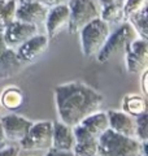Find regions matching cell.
I'll return each instance as SVG.
<instances>
[{
  "label": "cell",
  "mask_w": 148,
  "mask_h": 156,
  "mask_svg": "<svg viewBox=\"0 0 148 156\" xmlns=\"http://www.w3.org/2000/svg\"><path fill=\"white\" fill-rule=\"evenodd\" d=\"M25 94L17 86H8L0 92V107L14 112L23 105Z\"/></svg>",
  "instance_id": "17"
},
{
  "label": "cell",
  "mask_w": 148,
  "mask_h": 156,
  "mask_svg": "<svg viewBox=\"0 0 148 156\" xmlns=\"http://www.w3.org/2000/svg\"><path fill=\"white\" fill-rule=\"evenodd\" d=\"M140 39L148 41V9H144L126 20Z\"/></svg>",
  "instance_id": "21"
},
{
  "label": "cell",
  "mask_w": 148,
  "mask_h": 156,
  "mask_svg": "<svg viewBox=\"0 0 148 156\" xmlns=\"http://www.w3.org/2000/svg\"><path fill=\"white\" fill-rule=\"evenodd\" d=\"M108 126L117 134L135 138V117L125 113L123 111L109 109L107 111Z\"/></svg>",
  "instance_id": "13"
},
{
  "label": "cell",
  "mask_w": 148,
  "mask_h": 156,
  "mask_svg": "<svg viewBox=\"0 0 148 156\" xmlns=\"http://www.w3.org/2000/svg\"><path fill=\"white\" fill-rule=\"evenodd\" d=\"M148 41L136 38L125 47V65L131 74H139L148 69Z\"/></svg>",
  "instance_id": "7"
},
{
  "label": "cell",
  "mask_w": 148,
  "mask_h": 156,
  "mask_svg": "<svg viewBox=\"0 0 148 156\" xmlns=\"http://www.w3.org/2000/svg\"><path fill=\"white\" fill-rule=\"evenodd\" d=\"M69 7V26L70 34L79 33L87 23L99 18V9L92 0H70Z\"/></svg>",
  "instance_id": "5"
},
{
  "label": "cell",
  "mask_w": 148,
  "mask_h": 156,
  "mask_svg": "<svg viewBox=\"0 0 148 156\" xmlns=\"http://www.w3.org/2000/svg\"><path fill=\"white\" fill-rule=\"evenodd\" d=\"M0 140H4V133H3V125H2V116H0Z\"/></svg>",
  "instance_id": "31"
},
{
  "label": "cell",
  "mask_w": 148,
  "mask_h": 156,
  "mask_svg": "<svg viewBox=\"0 0 148 156\" xmlns=\"http://www.w3.org/2000/svg\"><path fill=\"white\" fill-rule=\"evenodd\" d=\"M68 26H69L68 5H57L48 9L46 21H44V27H46V35L49 41L55 39L64 30H68Z\"/></svg>",
  "instance_id": "12"
},
{
  "label": "cell",
  "mask_w": 148,
  "mask_h": 156,
  "mask_svg": "<svg viewBox=\"0 0 148 156\" xmlns=\"http://www.w3.org/2000/svg\"><path fill=\"white\" fill-rule=\"evenodd\" d=\"M48 9L43 7L42 4H39L38 2H34V0H17L14 20L39 27L44 25Z\"/></svg>",
  "instance_id": "9"
},
{
  "label": "cell",
  "mask_w": 148,
  "mask_h": 156,
  "mask_svg": "<svg viewBox=\"0 0 148 156\" xmlns=\"http://www.w3.org/2000/svg\"><path fill=\"white\" fill-rule=\"evenodd\" d=\"M53 95L58 121L72 128L100 111L104 100L97 90L82 81L58 85L53 89Z\"/></svg>",
  "instance_id": "1"
},
{
  "label": "cell",
  "mask_w": 148,
  "mask_h": 156,
  "mask_svg": "<svg viewBox=\"0 0 148 156\" xmlns=\"http://www.w3.org/2000/svg\"><path fill=\"white\" fill-rule=\"evenodd\" d=\"M76 144L74 131L72 126L56 121L52 126V147L62 151H73Z\"/></svg>",
  "instance_id": "15"
},
{
  "label": "cell",
  "mask_w": 148,
  "mask_h": 156,
  "mask_svg": "<svg viewBox=\"0 0 148 156\" xmlns=\"http://www.w3.org/2000/svg\"><path fill=\"white\" fill-rule=\"evenodd\" d=\"M34 2H38L39 4H42V5L46 7L47 9H51L57 5H68V4L70 3V0H34Z\"/></svg>",
  "instance_id": "25"
},
{
  "label": "cell",
  "mask_w": 148,
  "mask_h": 156,
  "mask_svg": "<svg viewBox=\"0 0 148 156\" xmlns=\"http://www.w3.org/2000/svg\"><path fill=\"white\" fill-rule=\"evenodd\" d=\"M0 108H2V107H0Z\"/></svg>",
  "instance_id": "34"
},
{
  "label": "cell",
  "mask_w": 148,
  "mask_h": 156,
  "mask_svg": "<svg viewBox=\"0 0 148 156\" xmlns=\"http://www.w3.org/2000/svg\"><path fill=\"white\" fill-rule=\"evenodd\" d=\"M33 124H34V121L29 120L21 115L14 113V112L2 116L4 140L5 142L19 143L27 135Z\"/></svg>",
  "instance_id": "8"
},
{
  "label": "cell",
  "mask_w": 148,
  "mask_h": 156,
  "mask_svg": "<svg viewBox=\"0 0 148 156\" xmlns=\"http://www.w3.org/2000/svg\"><path fill=\"white\" fill-rule=\"evenodd\" d=\"M7 50H8V46L5 43V39H4V34L0 30V55H2L3 52H5Z\"/></svg>",
  "instance_id": "30"
},
{
  "label": "cell",
  "mask_w": 148,
  "mask_h": 156,
  "mask_svg": "<svg viewBox=\"0 0 148 156\" xmlns=\"http://www.w3.org/2000/svg\"><path fill=\"white\" fill-rule=\"evenodd\" d=\"M135 139L140 143L148 142V117L147 113L135 117Z\"/></svg>",
  "instance_id": "24"
},
{
  "label": "cell",
  "mask_w": 148,
  "mask_h": 156,
  "mask_svg": "<svg viewBox=\"0 0 148 156\" xmlns=\"http://www.w3.org/2000/svg\"><path fill=\"white\" fill-rule=\"evenodd\" d=\"M126 0H99L100 7H107V5H118V7H123Z\"/></svg>",
  "instance_id": "29"
},
{
  "label": "cell",
  "mask_w": 148,
  "mask_h": 156,
  "mask_svg": "<svg viewBox=\"0 0 148 156\" xmlns=\"http://www.w3.org/2000/svg\"><path fill=\"white\" fill-rule=\"evenodd\" d=\"M73 131L74 138H76L73 152L76 154V156H96L99 138L87 133L81 125L74 126Z\"/></svg>",
  "instance_id": "14"
},
{
  "label": "cell",
  "mask_w": 148,
  "mask_h": 156,
  "mask_svg": "<svg viewBox=\"0 0 148 156\" xmlns=\"http://www.w3.org/2000/svg\"><path fill=\"white\" fill-rule=\"evenodd\" d=\"M96 156H100V155H96Z\"/></svg>",
  "instance_id": "33"
},
{
  "label": "cell",
  "mask_w": 148,
  "mask_h": 156,
  "mask_svg": "<svg viewBox=\"0 0 148 156\" xmlns=\"http://www.w3.org/2000/svg\"><path fill=\"white\" fill-rule=\"evenodd\" d=\"M136 38H139V37L136 35L135 30L131 27L130 23L127 21L122 22L113 31H111L104 47L101 48V51L97 53V56L95 58L100 64H105L116 53L125 50V47Z\"/></svg>",
  "instance_id": "4"
},
{
  "label": "cell",
  "mask_w": 148,
  "mask_h": 156,
  "mask_svg": "<svg viewBox=\"0 0 148 156\" xmlns=\"http://www.w3.org/2000/svg\"><path fill=\"white\" fill-rule=\"evenodd\" d=\"M111 26L101 18H96L78 33L81 38V51L82 55L91 58L96 57L97 53L104 47L108 37L111 34Z\"/></svg>",
  "instance_id": "3"
},
{
  "label": "cell",
  "mask_w": 148,
  "mask_h": 156,
  "mask_svg": "<svg viewBox=\"0 0 148 156\" xmlns=\"http://www.w3.org/2000/svg\"><path fill=\"white\" fill-rule=\"evenodd\" d=\"M38 33H39V27L30 25V23H26V22L17 21V20L12 21L3 30L4 39H5L8 48L14 50V51L21 44H23L26 41H29L34 35H37Z\"/></svg>",
  "instance_id": "10"
},
{
  "label": "cell",
  "mask_w": 148,
  "mask_h": 156,
  "mask_svg": "<svg viewBox=\"0 0 148 156\" xmlns=\"http://www.w3.org/2000/svg\"><path fill=\"white\" fill-rule=\"evenodd\" d=\"M140 87H142V92L143 95H147L148 92V69H146L144 72H142V78H140Z\"/></svg>",
  "instance_id": "28"
},
{
  "label": "cell",
  "mask_w": 148,
  "mask_h": 156,
  "mask_svg": "<svg viewBox=\"0 0 148 156\" xmlns=\"http://www.w3.org/2000/svg\"><path fill=\"white\" fill-rule=\"evenodd\" d=\"M79 125L87 133H90L91 135L96 136V138H100V135L109 129V126H108L107 112H103V111H97L93 115L88 116Z\"/></svg>",
  "instance_id": "18"
},
{
  "label": "cell",
  "mask_w": 148,
  "mask_h": 156,
  "mask_svg": "<svg viewBox=\"0 0 148 156\" xmlns=\"http://www.w3.org/2000/svg\"><path fill=\"white\" fill-rule=\"evenodd\" d=\"M142 143L135 138L117 134L111 129L104 131L97 144V155L100 156H138Z\"/></svg>",
  "instance_id": "2"
},
{
  "label": "cell",
  "mask_w": 148,
  "mask_h": 156,
  "mask_svg": "<svg viewBox=\"0 0 148 156\" xmlns=\"http://www.w3.org/2000/svg\"><path fill=\"white\" fill-rule=\"evenodd\" d=\"M52 126L48 120L37 121L31 125L27 135L19 142V147L25 151H47L52 147Z\"/></svg>",
  "instance_id": "6"
},
{
  "label": "cell",
  "mask_w": 148,
  "mask_h": 156,
  "mask_svg": "<svg viewBox=\"0 0 148 156\" xmlns=\"http://www.w3.org/2000/svg\"><path fill=\"white\" fill-rule=\"evenodd\" d=\"M25 68V64L19 60L14 50L8 48L0 55V80H9L18 76Z\"/></svg>",
  "instance_id": "16"
},
{
  "label": "cell",
  "mask_w": 148,
  "mask_h": 156,
  "mask_svg": "<svg viewBox=\"0 0 148 156\" xmlns=\"http://www.w3.org/2000/svg\"><path fill=\"white\" fill-rule=\"evenodd\" d=\"M17 0H0V30H4L12 21H14Z\"/></svg>",
  "instance_id": "22"
},
{
  "label": "cell",
  "mask_w": 148,
  "mask_h": 156,
  "mask_svg": "<svg viewBox=\"0 0 148 156\" xmlns=\"http://www.w3.org/2000/svg\"><path fill=\"white\" fill-rule=\"evenodd\" d=\"M5 146H7V142H5V140H0V150H2L3 147H5Z\"/></svg>",
  "instance_id": "32"
},
{
  "label": "cell",
  "mask_w": 148,
  "mask_h": 156,
  "mask_svg": "<svg viewBox=\"0 0 148 156\" xmlns=\"http://www.w3.org/2000/svg\"><path fill=\"white\" fill-rule=\"evenodd\" d=\"M122 111L131 117H138L143 113H147L146 98L135 92L126 94L122 99Z\"/></svg>",
  "instance_id": "19"
},
{
  "label": "cell",
  "mask_w": 148,
  "mask_h": 156,
  "mask_svg": "<svg viewBox=\"0 0 148 156\" xmlns=\"http://www.w3.org/2000/svg\"><path fill=\"white\" fill-rule=\"evenodd\" d=\"M99 18H101L108 25H120L125 22V14H123V7L118 5H107L101 7L99 11Z\"/></svg>",
  "instance_id": "20"
},
{
  "label": "cell",
  "mask_w": 148,
  "mask_h": 156,
  "mask_svg": "<svg viewBox=\"0 0 148 156\" xmlns=\"http://www.w3.org/2000/svg\"><path fill=\"white\" fill-rule=\"evenodd\" d=\"M48 46H49V39L47 38V35L38 33L37 35H34L33 38L25 42L23 44L19 46L16 50V53L25 65L31 64L38 57H41L44 52H47Z\"/></svg>",
  "instance_id": "11"
},
{
  "label": "cell",
  "mask_w": 148,
  "mask_h": 156,
  "mask_svg": "<svg viewBox=\"0 0 148 156\" xmlns=\"http://www.w3.org/2000/svg\"><path fill=\"white\" fill-rule=\"evenodd\" d=\"M44 156H76L73 151H62V150H56V148H49Z\"/></svg>",
  "instance_id": "27"
},
{
  "label": "cell",
  "mask_w": 148,
  "mask_h": 156,
  "mask_svg": "<svg viewBox=\"0 0 148 156\" xmlns=\"http://www.w3.org/2000/svg\"><path fill=\"white\" fill-rule=\"evenodd\" d=\"M0 156H19V148L7 143L5 147L0 150Z\"/></svg>",
  "instance_id": "26"
},
{
  "label": "cell",
  "mask_w": 148,
  "mask_h": 156,
  "mask_svg": "<svg viewBox=\"0 0 148 156\" xmlns=\"http://www.w3.org/2000/svg\"><path fill=\"white\" fill-rule=\"evenodd\" d=\"M144 9H148V0H126L125 4H123L125 21L129 17L144 11Z\"/></svg>",
  "instance_id": "23"
}]
</instances>
